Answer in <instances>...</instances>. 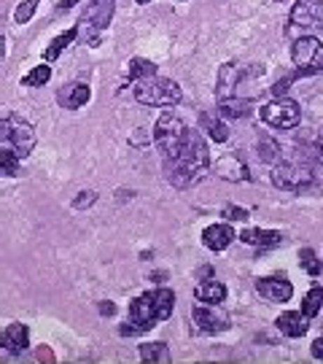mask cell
I'll return each mask as SVG.
<instances>
[{
  "label": "cell",
  "instance_id": "obj_3",
  "mask_svg": "<svg viewBox=\"0 0 323 364\" xmlns=\"http://www.w3.org/2000/svg\"><path fill=\"white\" fill-rule=\"evenodd\" d=\"M186 124L181 121V116H175L170 111H165L156 124H153V146H156V151L162 154V159L167 162L172 156H178L181 151V143L186 138Z\"/></svg>",
  "mask_w": 323,
  "mask_h": 364
},
{
  "label": "cell",
  "instance_id": "obj_35",
  "mask_svg": "<svg viewBox=\"0 0 323 364\" xmlns=\"http://www.w3.org/2000/svg\"><path fill=\"white\" fill-rule=\"evenodd\" d=\"M312 356H315V359H323V337H318V340L312 343Z\"/></svg>",
  "mask_w": 323,
  "mask_h": 364
},
{
  "label": "cell",
  "instance_id": "obj_18",
  "mask_svg": "<svg viewBox=\"0 0 323 364\" xmlns=\"http://www.w3.org/2000/svg\"><path fill=\"white\" fill-rule=\"evenodd\" d=\"M251 111H254V103L242 100V97H224V100H219V114L226 116V119H245V116H251Z\"/></svg>",
  "mask_w": 323,
  "mask_h": 364
},
{
  "label": "cell",
  "instance_id": "obj_11",
  "mask_svg": "<svg viewBox=\"0 0 323 364\" xmlns=\"http://www.w3.org/2000/svg\"><path fill=\"white\" fill-rule=\"evenodd\" d=\"M130 318H132V324L137 327V332H146L151 330V327H156V311H153V295L149 292V295L137 297L135 302L130 305Z\"/></svg>",
  "mask_w": 323,
  "mask_h": 364
},
{
  "label": "cell",
  "instance_id": "obj_34",
  "mask_svg": "<svg viewBox=\"0 0 323 364\" xmlns=\"http://www.w3.org/2000/svg\"><path fill=\"white\" fill-rule=\"evenodd\" d=\"M95 200H97V194H95V191H81V197H76V203H73V205H76V208H86V205H92Z\"/></svg>",
  "mask_w": 323,
  "mask_h": 364
},
{
  "label": "cell",
  "instance_id": "obj_4",
  "mask_svg": "<svg viewBox=\"0 0 323 364\" xmlns=\"http://www.w3.org/2000/svg\"><path fill=\"white\" fill-rule=\"evenodd\" d=\"M291 60H294V65H299V70L291 79L323 73V43L315 35H299V38H294Z\"/></svg>",
  "mask_w": 323,
  "mask_h": 364
},
{
  "label": "cell",
  "instance_id": "obj_30",
  "mask_svg": "<svg viewBox=\"0 0 323 364\" xmlns=\"http://www.w3.org/2000/svg\"><path fill=\"white\" fill-rule=\"evenodd\" d=\"M259 151H261V159H264V162H277V159H280V146L270 138H261Z\"/></svg>",
  "mask_w": 323,
  "mask_h": 364
},
{
  "label": "cell",
  "instance_id": "obj_1",
  "mask_svg": "<svg viewBox=\"0 0 323 364\" xmlns=\"http://www.w3.org/2000/svg\"><path fill=\"white\" fill-rule=\"evenodd\" d=\"M207 168H210V154H207V146H205L200 130H186V138L181 143L178 156L165 162V178L175 189H186L191 184L202 181Z\"/></svg>",
  "mask_w": 323,
  "mask_h": 364
},
{
  "label": "cell",
  "instance_id": "obj_9",
  "mask_svg": "<svg viewBox=\"0 0 323 364\" xmlns=\"http://www.w3.org/2000/svg\"><path fill=\"white\" fill-rule=\"evenodd\" d=\"M194 324L200 327L202 332H224L229 330V316L219 308V305H210V302H202V305H197L194 311Z\"/></svg>",
  "mask_w": 323,
  "mask_h": 364
},
{
  "label": "cell",
  "instance_id": "obj_32",
  "mask_svg": "<svg viewBox=\"0 0 323 364\" xmlns=\"http://www.w3.org/2000/svg\"><path fill=\"white\" fill-rule=\"evenodd\" d=\"M224 219H229V222H245V219H248V210L226 205V208H224Z\"/></svg>",
  "mask_w": 323,
  "mask_h": 364
},
{
  "label": "cell",
  "instance_id": "obj_38",
  "mask_svg": "<svg viewBox=\"0 0 323 364\" xmlns=\"http://www.w3.org/2000/svg\"><path fill=\"white\" fill-rule=\"evenodd\" d=\"M3 54H6V41H3V35H0V60H3Z\"/></svg>",
  "mask_w": 323,
  "mask_h": 364
},
{
  "label": "cell",
  "instance_id": "obj_13",
  "mask_svg": "<svg viewBox=\"0 0 323 364\" xmlns=\"http://www.w3.org/2000/svg\"><path fill=\"white\" fill-rule=\"evenodd\" d=\"M27 346H30V332L25 324H11L0 335V348L8 353H22Z\"/></svg>",
  "mask_w": 323,
  "mask_h": 364
},
{
  "label": "cell",
  "instance_id": "obj_37",
  "mask_svg": "<svg viewBox=\"0 0 323 364\" xmlns=\"http://www.w3.org/2000/svg\"><path fill=\"white\" fill-rule=\"evenodd\" d=\"M76 3H78V0H62V3L57 6V11H68V8H73Z\"/></svg>",
  "mask_w": 323,
  "mask_h": 364
},
{
  "label": "cell",
  "instance_id": "obj_20",
  "mask_svg": "<svg viewBox=\"0 0 323 364\" xmlns=\"http://www.w3.org/2000/svg\"><path fill=\"white\" fill-rule=\"evenodd\" d=\"M224 297H226V289H224V283L213 281V278H207V281H202V283L197 286V299H200V302H210V305H219V302H224Z\"/></svg>",
  "mask_w": 323,
  "mask_h": 364
},
{
  "label": "cell",
  "instance_id": "obj_7",
  "mask_svg": "<svg viewBox=\"0 0 323 364\" xmlns=\"http://www.w3.org/2000/svg\"><path fill=\"white\" fill-rule=\"evenodd\" d=\"M273 184L280 189L302 191L315 184V175L307 165H296V162H277L273 168Z\"/></svg>",
  "mask_w": 323,
  "mask_h": 364
},
{
  "label": "cell",
  "instance_id": "obj_10",
  "mask_svg": "<svg viewBox=\"0 0 323 364\" xmlns=\"http://www.w3.org/2000/svg\"><path fill=\"white\" fill-rule=\"evenodd\" d=\"M256 292L261 297H267L270 302H289L294 295V286L286 276H270L256 281Z\"/></svg>",
  "mask_w": 323,
  "mask_h": 364
},
{
  "label": "cell",
  "instance_id": "obj_8",
  "mask_svg": "<svg viewBox=\"0 0 323 364\" xmlns=\"http://www.w3.org/2000/svg\"><path fill=\"white\" fill-rule=\"evenodd\" d=\"M321 19H323L321 0H296L294 8H291L289 35H296V38H299V33L305 35L307 30H315V27L323 25Z\"/></svg>",
  "mask_w": 323,
  "mask_h": 364
},
{
  "label": "cell",
  "instance_id": "obj_39",
  "mask_svg": "<svg viewBox=\"0 0 323 364\" xmlns=\"http://www.w3.org/2000/svg\"><path fill=\"white\" fill-rule=\"evenodd\" d=\"M137 3H140V6H146V3H151V0H137Z\"/></svg>",
  "mask_w": 323,
  "mask_h": 364
},
{
  "label": "cell",
  "instance_id": "obj_12",
  "mask_svg": "<svg viewBox=\"0 0 323 364\" xmlns=\"http://www.w3.org/2000/svg\"><path fill=\"white\" fill-rule=\"evenodd\" d=\"M114 19V0H92L84 14V22L95 30H105Z\"/></svg>",
  "mask_w": 323,
  "mask_h": 364
},
{
  "label": "cell",
  "instance_id": "obj_24",
  "mask_svg": "<svg viewBox=\"0 0 323 364\" xmlns=\"http://www.w3.org/2000/svg\"><path fill=\"white\" fill-rule=\"evenodd\" d=\"M19 162L22 156L8 146L0 151V178H11V175H19Z\"/></svg>",
  "mask_w": 323,
  "mask_h": 364
},
{
  "label": "cell",
  "instance_id": "obj_21",
  "mask_svg": "<svg viewBox=\"0 0 323 364\" xmlns=\"http://www.w3.org/2000/svg\"><path fill=\"white\" fill-rule=\"evenodd\" d=\"M200 130H205L210 135V140H216V143H224L229 138L226 124L221 119H216V116H210V114H200Z\"/></svg>",
  "mask_w": 323,
  "mask_h": 364
},
{
  "label": "cell",
  "instance_id": "obj_31",
  "mask_svg": "<svg viewBox=\"0 0 323 364\" xmlns=\"http://www.w3.org/2000/svg\"><path fill=\"white\" fill-rule=\"evenodd\" d=\"M38 3H41V0H25L17 11H14V19H17L19 25H25V22H30V19L35 17V8H38Z\"/></svg>",
  "mask_w": 323,
  "mask_h": 364
},
{
  "label": "cell",
  "instance_id": "obj_25",
  "mask_svg": "<svg viewBox=\"0 0 323 364\" xmlns=\"http://www.w3.org/2000/svg\"><path fill=\"white\" fill-rule=\"evenodd\" d=\"M140 359L143 362H170V351L165 343H146V346H140Z\"/></svg>",
  "mask_w": 323,
  "mask_h": 364
},
{
  "label": "cell",
  "instance_id": "obj_5",
  "mask_svg": "<svg viewBox=\"0 0 323 364\" xmlns=\"http://www.w3.org/2000/svg\"><path fill=\"white\" fill-rule=\"evenodd\" d=\"M0 143H8L25 159L35 146L33 127L25 119H19V116H3L0 119Z\"/></svg>",
  "mask_w": 323,
  "mask_h": 364
},
{
  "label": "cell",
  "instance_id": "obj_14",
  "mask_svg": "<svg viewBox=\"0 0 323 364\" xmlns=\"http://www.w3.org/2000/svg\"><path fill=\"white\" fill-rule=\"evenodd\" d=\"M232 241H235V229L229 224H213L202 232V243L210 251H224Z\"/></svg>",
  "mask_w": 323,
  "mask_h": 364
},
{
  "label": "cell",
  "instance_id": "obj_23",
  "mask_svg": "<svg viewBox=\"0 0 323 364\" xmlns=\"http://www.w3.org/2000/svg\"><path fill=\"white\" fill-rule=\"evenodd\" d=\"M172 308H175V295H172L170 289H159V292H153V311H156V318H159V321L170 318Z\"/></svg>",
  "mask_w": 323,
  "mask_h": 364
},
{
  "label": "cell",
  "instance_id": "obj_22",
  "mask_svg": "<svg viewBox=\"0 0 323 364\" xmlns=\"http://www.w3.org/2000/svg\"><path fill=\"white\" fill-rule=\"evenodd\" d=\"M76 35H78V27H70V30H65L62 35H57V38L49 43V49L43 52V60H46V62H54V60L62 54V49L70 46V43L76 41Z\"/></svg>",
  "mask_w": 323,
  "mask_h": 364
},
{
  "label": "cell",
  "instance_id": "obj_19",
  "mask_svg": "<svg viewBox=\"0 0 323 364\" xmlns=\"http://www.w3.org/2000/svg\"><path fill=\"white\" fill-rule=\"evenodd\" d=\"M245 76V70L240 68V65H235V62H226V65H221V70H219V97H226L229 95V89L238 87V81Z\"/></svg>",
  "mask_w": 323,
  "mask_h": 364
},
{
  "label": "cell",
  "instance_id": "obj_16",
  "mask_svg": "<svg viewBox=\"0 0 323 364\" xmlns=\"http://www.w3.org/2000/svg\"><path fill=\"white\" fill-rule=\"evenodd\" d=\"M275 324H277V330L283 332L286 337H302V335L307 332V327H310V324H307L305 313H294V311L283 313V316H280Z\"/></svg>",
  "mask_w": 323,
  "mask_h": 364
},
{
  "label": "cell",
  "instance_id": "obj_26",
  "mask_svg": "<svg viewBox=\"0 0 323 364\" xmlns=\"http://www.w3.org/2000/svg\"><path fill=\"white\" fill-rule=\"evenodd\" d=\"M323 308V289L321 286H315V289H310L305 297V302H302V313H305L307 318H315Z\"/></svg>",
  "mask_w": 323,
  "mask_h": 364
},
{
  "label": "cell",
  "instance_id": "obj_36",
  "mask_svg": "<svg viewBox=\"0 0 323 364\" xmlns=\"http://www.w3.org/2000/svg\"><path fill=\"white\" fill-rule=\"evenodd\" d=\"M114 311H116V305H114V302H102V305H100V313H102V316H111Z\"/></svg>",
  "mask_w": 323,
  "mask_h": 364
},
{
  "label": "cell",
  "instance_id": "obj_29",
  "mask_svg": "<svg viewBox=\"0 0 323 364\" xmlns=\"http://www.w3.org/2000/svg\"><path fill=\"white\" fill-rule=\"evenodd\" d=\"M299 259H302V267H305L310 276H318V273H321V262H318V257H315L312 248H302Z\"/></svg>",
  "mask_w": 323,
  "mask_h": 364
},
{
  "label": "cell",
  "instance_id": "obj_15",
  "mask_svg": "<svg viewBox=\"0 0 323 364\" xmlns=\"http://www.w3.org/2000/svg\"><path fill=\"white\" fill-rule=\"evenodd\" d=\"M89 97H92V92H89L86 84H68V87L60 89V95H57V100L62 103V108H70V111L86 105L89 103Z\"/></svg>",
  "mask_w": 323,
  "mask_h": 364
},
{
  "label": "cell",
  "instance_id": "obj_6",
  "mask_svg": "<svg viewBox=\"0 0 323 364\" xmlns=\"http://www.w3.org/2000/svg\"><path fill=\"white\" fill-rule=\"evenodd\" d=\"M259 116L267 121L275 130H294L299 121H302V111L294 100H286V97H277L273 103L261 105Z\"/></svg>",
  "mask_w": 323,
  "mask_h": 364
},
{
  "label": "cell",
  "instance_id": "obj_28",
  "mask_svg": "<svg viewBox=\"0 0 323 364\" xmlns=\"http://www.w3.org/2000/svg\"><path fill=\"white\" fill-rule=\"evenodd\" d=\"M149 76H156V65L153 62H149V60H132L130 62V79L132 81L149 79Z\"/></svg>",
  "mask_w": 323,
  "mask_h": 364
},
{
  "label": "cell",
  "instance_id": "obj_33",
  "mask_svg": "<svg viewBox=\"0 0 323 364\" xmlns=\"http://www.w3.org/2000/svg\"><path fill=\"white\" fill-rule=\"evenodd\" d=\"M307 156L315 159V162H323V138H318L315 143L307 146Z\"/></svg>",
  "mask_w": 323,
  "mask_h": 364
},
{
  "label": "cell",
  "instance_id": "obj_2",
  "mask_svg": "<svg viewBox=\"0 0 323 364\" xmlns=\"http://www.w3.org/2000/svg\"><path fill=\"white\" fill-rule=\"evenodd\" d=\"M135 100L143 105H156V108H170L184 100L181 87L172 79H162V76H149L135 81Z\"/></svg>",
  "mask_w": 323,
  "mask_h": 364
},
{
  "label": "cell",
  "instance_id": "obj_17",
  "mask_svg": "<svg viewBox=\"0 0 323 364\" xmlns=\"http://www.w3.org/2000/svg\"><path fill=\"white\" fill-rule=\"evenodd\" d=\"M240 241L248 243V245H259V248H273V245L283 243V235L275 229H245L240 235Z\"/></svg>",
  "mask_w": 323,
  "mask_h": 364
},
{
  "label": "cell",
  "instance_id": "obj_27",
  "mask_svg": "<svg viewBox=\"0 0 323 364\" xmlns=\"http://www.w3.org/2000/svg\"><path fill=\"white\" fill-rule=\"evenodd\" d=\"M49 79H51V68H49V62H43V65L30 70V73L22 79V84H25V87H43Z\"/></svg>",
  "mask_w": 323,
  "mask_h": 364
}]
</instances>
